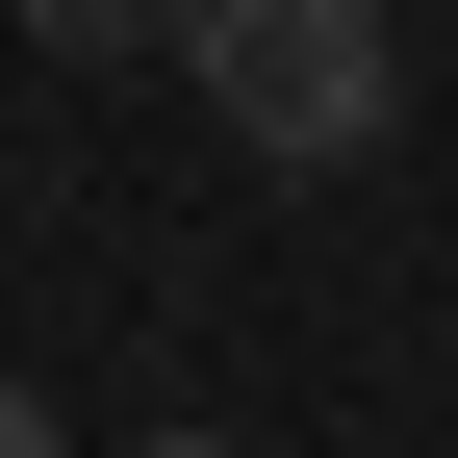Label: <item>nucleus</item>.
<instances>
[{
    "label": "nucleus",
    "instance_id": "nucleus-4",
    "mask_svg": "<svg viewBox=\"0 0 458 458\" xmlns=\"http://www.w3.org/2000/svg\"><path fill=\"white\" fill-rule=\"evenodd\" d=\"M128 458H229V433H128Z\"/></svg>",
    "mask_w": 458,
    "mask_h": 458
},
{
    "label": "nucleus",
    "instance_id": "nucleus-1",
    "mask_svg": "<svg viewBox=\"0 0 458 458\" xmlns=\"http://www.w3.org/2000/svg\"><path fill=\"white\" fill-rule=\"evenodd\" d=\"M153 51L204 77V128L255 153V179H357V153L408 128V26H382V0H179Z\"/></svg>",
    "mask_w": 458,
    "mask_h": 458
},
{
    "label": "nucleus",
    "instance_id": "nucleus-3",
    "mask_svg": "<svg viewBox=\"0 0 458 458\" xmlns=\"http://www.w3.org/2000/svg\"><path fill=\"white\" fill-rule=\"evenodd\" d=\"M0 458H77V433H51V408H26V382H0Z\"/></svg>",
    "mask_w": 458,
    "mask_h": 458
},
{
    "label": "nucleus",
    "instance_id": "nucleus-2",
    "mask_svg": "<svg viewBox=\"0 0 458 458\" xmlns=\"http://www.w3.org/2000/svg\"><path fill=\"white\" fill-rule=\"evenodd\" d=\"M153 26H179V0H26V51H51V77H128Z\"/></svg>",
    "mask_w": 458,
    "mask_h": 458
}]
</instances>
